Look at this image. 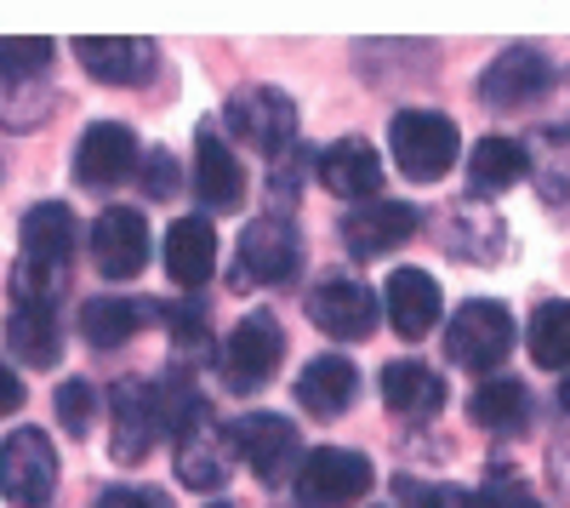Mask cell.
Returning <instances> with one entry per match:
<instances>
[{"label": "cell", "mask_w": 570, "mask_h": 508, "mask_svg": "<svg viewBox=\"0 0 570 508\" xmlns=\"http://www.w3.org/2000/svg\"><path fill=\"white\" fill-rule=\"evenodd\" d=\"M195 394V389H183V383H149V378H126L109 389V451H115V463H142L171 429H177V411L183 400Z\"/></svg>", "instance_id": "cell-1"}, {"label": "cell", "mask_w": 570, "mask_h": 508, "mask_svg": "<svg viewBox=\"0 0 570 508\" xmlns=\"http://www.w3.org/2000/svg\"><path fill=\"white\" fill-rule=\"evenodd\" d=\"M389 155L411 183H440L462 155V131H456V120H445L434 109H405L389 126Z\"/></svg>", "instance_id": "cell-2"}, {"label": "cell", "mask_w": 570, "mask_h": 508, "mask_svg": "<svg viewBox=\"0 0 570 508\" xmlns=\"http://www.w3.org/2000/svg\"><path fill=\"white\" fill-rule=\"evenodd\" d=\"M171 434H177V480L195 486V491H217L228 480L234 451H228V434H223V423L212 418V406L200 394L183 400Z\"/></svg>", "instance_id": "cell-3"}, {"label": "cell", "mask_w": 570, "mask_h": 508, "mask_svg": "<svg viewBox=\"0 0 570 508\" xmlns=\"http://www.w3.org/2000/svg\"><path fill=\"white\" fill-rule=\"evenodd\" d=\"M228 451L240 457L263 486H279L285 475L303 469V434L285 418H274V411H252V418L234 423L228 429Z\"/></svg>", "instance_id": "cell-4"}, {"label": "cell", "mask_w": 570, "mask_h": 508, "mask_svg": "<svg viewBox=\"0 0 570 508\" xmlns=\"http://www.w3.org/2000/svg\"><path fill=\"white\" fill-rule=\"evenodd\" d=\"M371 463L360 451H343V446H320L303 457V469L292 475V491L303 508H348L371 491Z\"/></svg>", "instance_id": "cell-5"}, {"label": "cell", "mask_w": 570, "mask_h": 508, "mask_svg": "<svg viewBox=\"0 0 570 508\" xmlns=\"http://www.w3.org/2000/svg\"><path fill=\"white\" fill-rule=\"evenodd\" d=\"M58 491V451L40 429H12L0 446V497L12 508H46Z\"/></svg>", "instance_id": "cell-6"}, {"label": "cell", "mask_w": 570, "mask_h": 508, "mask_svg": "<svg viewBox=\"0 0 570 508\" xmlns=\"http://www.w3.org/2000/svg\"><path fill=\"white\" fill-rule=\"evenodd\" d=\"M445 349L456 365H468V372H497V365L508 360L513 349V314L491 297H473L451 314V332H445Z\"/></svg>", "instance_id": "cell-7"}, {"label": "cell", "mask_w": 570, "mask_h": 508, "mask_svg": "<svg viewBox=\"0 0 570 508\" xmlns=\"http://www.w3.org/2000/svg\"><path fill=\"white\" fill-rule=\"evenodd\" d=\"M297 268H303V241H297L292 223H285V217L246 223L240 257H234V286H240V281H252V286H285V281H297Z\"/></svg>", "instance_id": "cell-8"}, {"label": "cell", "mask_w": 570, "mask_h": 508, "mask_svg": "<svg viewBox=\"0 0 570 508\" xmlns=\"http://www.w3.org/2000/svg\"><path fill=\"white\" fill-rule=\"evenodd\" d=\"M217 360H223L228 389H240V394L263 389V383L279 372V360H285V338H279V326H274V314H246L240 326L223 338V354H217Z\"/></svg>", "instance_id": "cell-9"}, {"label": "cell", "mask_w": 570, "mask_h": 508, "mask_svg": "<svg viewBox=\"0 0 570 508\" xmlns=\"http://www.w3.org/2000/svg\"><path fill=\"white\" fill-rule=\"evenodd\" d=\"M308 320H314L325 338L360 343L376 326V292L360 286V281H348V274H325V281L308 292Z\"/></svg>", "instance_id": "cell-10"}, {"label": "cell", "mask_w": 570, "mask_h": 508, "mask_svg": "<svg viewBox=\"0 0 570 508\" xmlns=\"http://www.w3.org/2000/svg\"><path fill=\"white\" fill-rule=\"evenodd\" d=\"M228 126H234L240 144H252V149L279 160L285 144L297 137V104L285 98V91H274V86H257V91H246V98L228 104Z\"/></svg>", "instance_id": "cell-11"}, {"label": "cell", "mask_w": 570, "mask_h": 508, "mask_svg": "<svg viewBox=\"0 0 570 508\" xmlns=\"http://www.w3.org/2000/svg\"><path fill=\"white\" fill-rule=\"evenodd\" d=\"M91 257H98L109 281L142 274V263H149V223H142V212H131V206L98 212V223H91Z\"/></svg>", "instance_id": "cell-12"}, {"label": "cell", "mask_w": 570, "mask_h": 508, "mask_svg": "<svg viewBox=\"0 0 570 508\" xmlns=\"http://www.w3.org/2000/svg\"><path fill=\"white\" fill-rule=\"evenodd\" d=\"M422 228V212L405 206V201H365L343 217V246L354 257H383L394 246H405Z\"/></svg>", "instance_id": "cell-13"}, {"label": "cell", "mask_w": 570, "mask_h": 508, "mask_svg": "<svg viewBox=\"0 0 570 508\" xmlns=\"http://www.w3.org/2000/svg\"><path fill=\"white\" fill-rule=\"evenodd\" d=\"M383 314L400 338H428L445 314V297H440V281L422 268H394L389 286H383Z\"/></svg>", "instance_id": "cell-14"}, {"label": "cell", "mask_w": 570, "mask_h": 508, "mask_svg": "<svg viewBox=\"0 0 570 508\" xmlns=\"http://www.w3.org/2000/svg\"><path fill=\"white\" fill-rule=\"evenodd\" d=\"M553 86V63L542 52H531V46H513V52H502L485 80H480V98L491 109H519V104H537L542 91Z\"/></svg>", "instance_id": "cell-15"}, {"label": "cell", "mask_w": 570, "mask_h": 508, "mask_svg": "<svg viewBox=\"0 0 570 508\" xmlns=\"http://www.w3.org/2000/svg\"><path fill=\"white\" fill-rule=\"evenodd\" d=\"M195 195H200L212 212H240V201H246L240 155L223 144L217 126H200V137H195Z\"/></svg>", "instance_id": "cell-16"}, {"label": "cell", "mask_w": 570, "mask_h": 508, "mask_svg": "<svg viewBox=\"0 0 570 508\" xmlns=\"http://www.w3.org/2000/svg\"><path fill=\"white\" fill-rule=\"evenodd\" d=\"M137 166V137L115 120H98L86 126L80 149H75V177L86 183V189H115L120 177H131Z\"/></svg>", "instance_id": "cell-17"}, {"label": "cell", "mask_w": 570, "mask_h": 508, "mask_svg": "<svg viewBox=\"0 0 570 508\" xmlns=\"http://www.w3.org/2000/svg\"><path fill=\"white\" fill-rule=\"evenodd\" d=\"M320 183L331 195L343 201H383V160H376V149L365 144V137H343V144H331L320 155Z\"/></svg>", "instance_id": "cell-18"}, {"label": "cell", "mask_w": 570, "mask_h": 508, "mask_svg": "<svg viewBox=\"0 0 570 508\" xmlns=\"http://www.w3.org/2000/svg\"><path fill=\"white\" fill-rule=\"evenodd\" d=\"M217 268V235L206 217H177L166 228V274L183 292H200Z\"/></svg>", "instance_id": "cell-19"}, {"label": "cell", "mask_w": 570, "mask_h": 508, "mask_svg": "<svg viewBox=\"0 0 570 508\" xmlns=\"http://www.w3.org/2000/svg\"><path fill=\"white\" fill-rule=\"evenodd\" d=\"M360 394V372H354V360L343 354H320L303 365V378H297V406L314 411V418H343V411L354 406Z\"/></svg>", "instance_id": "cell-20"}, {"label": "cell", "mask_w": 570, "mask_h": 508, "mask_svg": "<svg viewBox=\"0 0 570 508\" xmlns=\"http://www.w3.org/2000/svg\"><path fill=\"white\" fill-rule=\"evenodd\" d=\"M383 400L394 418H434V411L445 406V383L434 365H422V360H394L383 365Z\"/></svg>", "instance_id": "cell-21"}, {"label": "cell", "mask_w": 570, "mask_h": 508, "mask_svg": "<svg viewBox=\"0 0 570 508\" xmlns=\"http://www.w3.org/2000/svg\"><path fill=\"white\" fill-rule=\"evenodd\" d=\"M75 58L98 75V80H109V86H131V80H142L149 75V58H155V46H142V40H120V35H80L75 40Z\"/></svg>", "instance_id": "cell-22"}, {"label": "cell", "mask_w": 570, "mask_h": 508, "mask_svg": "<svg viewBox=\"0 0 570 508\" xmlns=\"http://www.w3.org/2000/svg\"><path fill=\"white\" fill-rule=\"evenodd\" d=\"M468 411H473V423H480V429L513 434V429H525V418H531V394H525L519 378H485L480 389H473Z\"/></svg>", "instance_id": "cell-23"}, {"label": "cell", "mask_w": 570, "mask_h": 508, "mask_svg": "<svg viewBox=\"0 0 570 508\" xmlns=\"http://www.w3.org/2000/svg\"><path fill=\"white\" fill-rule=\"evenodd\" d=\"M12 349L29 360V365H58L63 354V332H58V309H46V303H12V326H7Z\"/></svg>", "instance_id": "cell-24"}, {"label": "cell", "mask_w": 570, "mask_h": 508, "mask_svg": "<svg viewBox=\"0 0 570 508\" xmlns=\"http://www.w3.org/2000/svg\"><path fill=\"white\" fill-rule=\"evenodd\" d=\"M519 177H525V149H519L513 137H480V144L468 149V183H473V195L513 189Z\"/></svg>", "instance_id": "cell-25"}, {"label": "cell", "mask_w": 570, "mask_h": 508, "mask_svg": "<svg viewBox=\"0 0 570 508\" xmlns=\"http://www.w3.org/2000/svg\"><path fill=\"white\" fill-rule=\"evenodd\" d=\"M46 109H52V80H46V69L0 63V126H40Z\"/></svg>", "instance_id": "cell-26"}, {"label": "cell", "mask_w": 570, "mask_h": 508, "mask_svg": "<svg viewBox=\"0 0 570 508\" xmlns=\"http://www.w3.org/2000/svg\"><path fill=\"white\" fill-rule=\"evenodd\" d=\"M137 326H142V303L131 297H91L80 309V338L91 349H120L126 338H137Z\"/></svg>", "instance_id": "cell-27"}, {"label": "cell", "mask_w": 570, "mask_h": 508, "mask_svg": "<svg viewBox=\"0 0 570 508\" xmlns=\"http://www.w3.org/2000/svg\"><path fill=\"white\" fill-rule=\"evenodd\" d=\"M525 343H531V360L542 365V372H564V365H570V303L564 297L559 303H542L531 314Z\"/></svg>", "instance_id": "cell-28"}, {"label": "cell", "mask_w": 570, "mask_h": 508, "mask_svg": "<svg viewBox=\"0 0 570 508\" xmlns=\"http://www.w3.org/2000/svg\"><path fill=\"white\" fill-rule=\"evenodd\" d=\"M58 418H63L69 434H91V418H98V389H91L86 378L58 383Z\"/></svg>", "instance_id": "cell-29"}, {"label": "cell", "mask_w": 570, "mask_h": 508, "mask_svg": "<svg viewBox=\"0 0 570 508\" xmlns=\"http://www.w3.org/2000/svg\"><path fill=\"white\" fill-rule=\"evenodd\" d=\"M0 63L7 69H52V40H0Z\"/></svg>", "instance_id": "cell-30"}, {"label": "cell", "mask_w": 570, "mask_h": 508, "mask_svg": "<svg viewBox=\"0 0 570 508\" xmlns=\"http://www.w3.org/2000/svg\"><path fill=\"white\" fill-rule=\"evenodd\" d=\"M400 491L411 497V508H473L468 491H456V486H411V480H400Z\"/></svg>", "instance_id": "cell-31"}, {"label": "cell", "mask_w": 570, "mask_h": 508, "mask_svg": "<svg viewBox=\"0 0 570 508\" xmlns=\"http://www.w3.org/2000/svg\"><path fill=\"white\" fill-rule=\"evenodd\" d=\"M171 189H177V166H171L166 149H155L149 166H142V195H149V201H166Z\"/></svg>", "instance_id": "cell-32"}, {"label": "cell", "mask_w": 570, "mask_h": 508, "mask_svg": "<svg viewBox=\"0 0 570 508\" xmlns=\"http://www.w3.org/2000/svg\"><path fill=\"white\" fill-rule=\"evenodd\" d=\"M91 508H171L160 491H142V486H115V491H104Z\"/></svg>", "instance_id": "cell-33"}, {"label": "cell", "mask_w": 570, "mask_h": 508, "mask_svg": "<svg viewBox=\"0 0 570 508\" xmlns=\"http://www.w3.org/2000/svg\"><path fill=\"white\" fill-rule=\"evenodd\" d=\"M23 406V383H18V372L7 360H0V418H12V411Z\"/></svg>", "instance_id": "cell-34"}, {"label": "cell", "mask_w": 570, "mask_h": 508, "mask_svg": "<svg viewBox=\"0 0 570 508\" xmlns=\"http://www.w3.org/2000/svg\"><path fill=\"white\" fill-rule=\"evenodd\" d=\"M553 486H559V491L570 497V463H564V457H559V451H553Z\"/></svg>", "instance_id": "cell-35"}, {"label": "cell", "mask_w": 570, "mask_h": 508, "mask_svg": "<svg viewBox=\"0 0 570 508\" xmlns=\"http://www.w3.org/2000/svg\"><path fill=\"white\" fill-rule=\"evenodd\" d=\"M559 406H564V411H570V372H564V378H559Z\"/></svg>", "instance_id": "cell-36"}, {"label": "cell", "mask_w": 570, "mask_h": 508, "mask_svg": "<svg viewBox=\"0 0 570 508\" xmlns=\"http://www.w3.org/2000/svg\"><path fill=\"white\" fill-rule=\"evenodd\" d=\"M519 508H537V502H519Z\"/></svg>", "instance_id": "cell-37"}, {"label": "cell", "mask_w": 570, "mask_h": 508, "mask_svg": "<svg viewBox=\"0 0 570 508\" xmlns=\"http://www.w3.org/2000/svg\"><path fill=\"white\" fill-rule=\"evenodd\" d=\"M212 508H223V502H212Z\"/></svg>", "instance_id": "cell-38"}]
</instances>
